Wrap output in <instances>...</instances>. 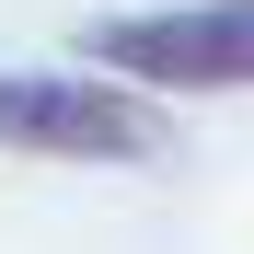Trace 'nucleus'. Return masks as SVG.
<instances>
[{
	"label": "nucleus",
	"mask_w": 254,
	"mask_h": 254,
	"mask_svg": "<svg viewBox=\"0 0 254 254\" xmlns=\"http://www.w3.org/2000/svg\"><path fill=\"white\" fill-rule=\"evenodd\" d=\"M0 150H35V162H150L162 116L139 104V81L0 69Z\"/></svg>",
	"instance_id": "2"
},
{
	"label": "nucleus",
	"mask_w": 254,
	"mask_h": 254,
	"mask_svg": "<svg viewBox=\"0 0 254 254\" xmlns=\"http://www.w3.org/2000/svg\"><path fill=\"white\" fill-rule=\"evenodd\" d=\"M81 58L139 93H254V0H185V12H104Z\"/></svg>",
	"instance_id": "1"
}]
</instances>
